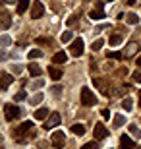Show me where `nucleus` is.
I'll use <instances>...</instances> for the list:
<instances>
[{"mask_svg":"<svg viewBox=\"0 0 141 149\" xmlns=\"http://www.w3.org/2000/svg\"><path fill=\"white\" fill-rule=\"evenodd\" d=\"M93 134H95V138H97V139H104L106 136H108V130H106V126H104V124H101V122H99L97 126H95V130H93Z\"/></svg>","mask_w":141,"mask_h":149,"instance_id":"obj_8","label":"nucleus"},{"mask_svg":"<svg viewBox=\"0 0 141 149\" xmlns=\"http://www.w3.org/2000/svg\"><path fill=\"white\" fill-rule=\"evenodd\" d=\"M50 141H52V145H54L56 149H62V147H64V143H66V136H64V132H62V130L54 132V134H52V138H50Z\"/></svg>","mask_w":141,"mask_h":149,"instance_id":"obj_3","label":"nucleus"},{"mask_svg":"<svg viewBox=\"0 0 141 149\" xmlns=\"http://www.w3.org/2000/svg\"><path fill=\"white\" fill-rule=\"evenodd\" d=\"M126 74H128V70H126V68H120V70H118V76H126Z\"/></svg>","mask_w":141,"mask_h":149,"instance_id":"obj_40","label":"nucleus"},{"mask_svg":"<svg viewBox=\"0 0 141 149\" xmlns=\"http://www.w3.org/2000/svg\"><path fill=\"white\" fill-rule=\"evenodd\" d=\"M77 19H79V14H77V16H70V19H68V22H66V23H68L70 27H74V25H76V23H77Z\"/></svg>","mask_w":141,"mask_h":149,"instance_id":"obj_26","label":"nucleus"},{"mask_svg":"<svg viewBox=\"0 0 141 149\" xmlns=\"http://www.w3.org/2000/svg\"><path fill=\"white\" fill-rule=\"evenodd\" d=\"M91 19H104V12H103V4H99L97 10H91Z\"/></svg>","mask_w":141,"mask_h":149,"instance_id":"obj_11","label":"nucleus"},{"mask_svg":"<svg viewBox=\"0 0 141 149\" xmlns=\"http://www.w3.org/2000/svg\"><path fill=\"white\" fill-rule=\"evenodd\" d=\"M97 101H99V99H97V95L93 93L89 87H83V89H81V103H83L85 107L97 105Z\"/></svg>","mask_w":141,"mask_h":149,"instance_id":"obj_2","label":"nucleus"},{"mask_svg":"<svg viewBox=\"0 0 141 149\" xmlns=\"http://www.w3.org/2000/svg\"><path fill=\"white\" fill-rule=\"evenodd\" d=\"M2 2H4V4H17L16 0H2Z\"/></svg>","mask_w":141,"mask_h":149,"instance_id":"obj_41","label":"nucleus"},{"mask_svg":"<svg viewBox=\"0 0 141 149\" xmlns=\"http://www.w3.org/2000/svg\"><path fill=\"white\" fill-rule=\"evenodd\" d=\"M72 37H74V33H72V31H64V33L60 35V41H62V43H70Z\"/></svg>","mask_w":141,"mask_h":149,"instance_id":"obj_24","label":"nucleus"},{"mask_svg":"<svg viewBox=\"0 0 141 149\" xmlns=\"http://www.w3.org/2000/svg\"><path fill=\"white\" fill-rule=\"evenodd\" d=\"M37 41H39V43H41V45H50V43H52V41H50L49 37H39Z\"/></svg>","mask_w":141,"mask_h":149,"instance_id":"obj_30","label":"nucleus"},{"mask_svg":"<svg viewBox=\"0 0 141 149\" xmlns=\"http://www.w3.org/2000/svg\"><path fill=\"white\" fill-rule=\"evenodd\" d=\"M4 112H6V120H14V118H17V116L22 114V111H19L16 105H6Z\"/></svg>","mask_w":141,"mask_h":149,"instance_id":"obj_5","label":"nucleus"},{"mask_svg":"<svg viewBox=\"0 0 141 149\" xmlns=\"http://www.w3.org/2000/svg\"><path fill=\"white\" fill-rule=\"evenodd\" d=\"M27 70H29V76H33V77H39L41 76V74H43V70H41V66H39V64H29L27 66Z\"/></svg>","mask_w":141,"mask_h":149,"instance_id":"obj_10","label":"nucleus"},{"mask_svg":"<svg viewBox=\"0 0 141 149\" xmlns=\"http://www.w3.org/2000/svg\"><path fill=\"white\" fill-rule=\"evenodd\" d=\"M139 107H141V91H139Z\"/></svg>","mask_w":141,"mask_h":149,"instance_id":"obj_43","label":"nucleus"},{"mask_svg":"<svg viewBox=\"0 0 141 149\" xmlns=\"http://www.w3.org/2000/svg\"><path fill=\"white\" fill-rule=\"evenodd\" d=\"M66 60H68V54H66L64 50H62V52H56V54H54V62H56V64H64Z\"/></svg>","mask_w":141,"mask_h":149,"instance_id":"obj_16","label":"nucleus"},{"mask_svg":"<svg viewBox=\"0 0 141 149\" xmlns=\"http://www.w3.org/2000/svg\"><path fill=\"white\" fill-rule=\"evenodd\" d=\"M12 72L16 74V76H17V74H22V66H19V64H14V66H12Z\"/></svg>","mask_w":141,"mask_h":149,"instance_id":"obj_31","label":"nucleus"},{"mask_svg":"<svg viewBox=\"0 0 141 149\" xmlns=\"http://www.w3.org/2000/svg\"><path fill=\"white\" fill-rule=\"evenodd\" d=\"M133 81H141V70H137V72H133Z\"/></svg>","mask_w":141,"mask_h":149,"instance_id":"obj_32","label":"nucleus"},{"mask_svg":"<svg viewBox=\"0 0 141 149\" xmlns=\"http://www.w3.org/2000/svg\"><path fill=\"white\" fill-rule=\"evenodd\" d=\"M25 97H27V95H25V91H17V93L14 95V99H16V101H23Z\"/></svg>","mask_w":141,"mask_h":149,"instance_id":"obj_28","label":"nucleus"},{"mask_svg":"<svg viewBox=\"0 0 141 149\" xmlns=\"http://www.w3.org/2000/svg\"><path fill=\"white\" fill-rule=\"evenodd\" d=\"M43 99H44V95L43 93H37V95H33L31 99H29V105H39Z\"/></svg>","mask_w":141,"mask_h":149,"instance_id":"obj_21","label":"nucleus"},{"mask_svg":"<svg viewBox=\"0 0 141 149\" xmlns=\"http://www.w3.org/2000/svg\"><path fill=\"white\" fill-rule=\"evenodd\" d=\"M137 66H141V56H139V58H137Z\"/></svg>","mask_w":141,"mask_h":149,"instance_id":"obj_42","label":"nucleus"},{"mask_svg":"<svg viewBox=\"0 0 141 149\" xmlns=\"http://www.w3.org/2000/svg\"><path fill=\"white\" fill-rule=\"evenodd\" d=\"M10 83H12V76H10V74H6V72H2V87L6 89Z\"/></svg>","mask_w":141,"mask_h":149,"instance_id":"obj_22","label":"nucleus"},{"mask_svg":"<svg viewBox=\"0 0 141 149\" xmlns=\"http://www.w3.org/2000/svg\"><path fill=\"white\" fill-rule=\"evenodd\" d=\"M27 6H29V0H17V12L19 14H23L27 10Z\"/></svg>","mask_w":141,"mask_h":149,"instance_id":"obj_20","label":"nucleus"},{"mask_svg":"<svg viewBox=\"0 0 141 149\" xmlns=\"http://www.w3.org/2000/svg\"><path fill=\"white\" fill-rule=\"evenodd\" d=\"M72 134L83 136V134H85V126H83V124H74V126H72Z\"/></svg>","mask_w":141,"mask_h":149,"instance_id":"obj_15","label":"nucleus"},{"mask_svg":"<svg viewBox=\"0 0 141 149\" xmlns=\"http://www.w3.org/2000/svg\"><path fill=\"white\" fill-rule=\"evenodd\" d=\"M50 93L52 95H62V87H60V85H54V87L50 89Z\"/></svg>","mask_w":141,"mask_h":149,"instance_id":"obj_29","label":"nucleus"},{"mask_svg":"<svg viewBox=\"0 0 141 149\" xmlns=\"http://www.w3.org/2000/svg\"><path fill=\"white\" fill-rule=\"evenodd\" d=\"M49 114H50V112H49V109H47V107H41V109H37V111H35V118H37V120H44Z\"/></svg>","mask_w":141,"mask_h":149,"instance_id":"obj_12","label":"nucleus"},{"mask_svg":"<svg viewBox=\"0 0 141 149\" xmlns=\"http://www.w3.org/2000/svg\"><path fill=\"white\" fill-rule=\"evenodd\" d=\"M108 56H110V58H122V54H120V52H116V50H110Z\"/></svg>","mask_w":141,"mask_h":149,"instance_id":"obj_36","label":"nucleus"},{"mask_svg":"<svg viewBox=\"0 0 141 149\" xmlns=\"http://www.w3.org/2000/svg\"><path fill=\"white\" fill-rule=\"evenodd\" d=\"M122 39H124V37H122V35H120V33H114L112 37L108 39V43L112 45V47H116V45H120V43H122Z\"/></svg>","mask_w":141,"mask_h":149,"instance_id":"obj_17","label":"nucleus"},{"mask_svg":"<svg viewBox=\"0 0 141 149\" xmlns=\"http://www.w3.org/2000/svg\"><path fill=\"white\" fill-rule=\"evenodd\" d=\"M43 14H44L43 2H33V4H31V19H39Z\"/></svg>","mask_w":141,"mask_h":149,"instance_id":"obj_6","label":"nucleus"},{"mask_svg":"<svg viewBox=\"0 0 141 149\" xmlns=\"http://www.w3.org/2000/svg\"><path fill=\"white\" fill-rule=\"evenodd\" d=\"M126 124V116L124 114H116V118H114V128H120Z\"/></svg>","mask_w":141,"mask_h":149,"instance_id":"obj_19","label":"nucleus"},{"mask_svg":"<svg viewBox=\"0 0 141 149\" xmlns=\"http://www.w3.org/2000/svg\"><path fill=\"white\" fill-rule=\"evenodd\" d=\"M41 56H43V50H39V49L29 50V58H41Z\"/></svg>","mask_w":141,"mask_h":149,"instance_id":"obj_25","label":"nucleus"},{"mask_svg":"<svg viewBox=\"0 0 141 149\" xmlns=\"http://www.w3.org/2000/svg\"><path fill=\"white\" fill-rule=\"evenodd\" d=\"M4 27H10V17L4 14Z\"/></svg>","mask_w":141,"mask_h":149,"instance_id":"obj_39","label":"nucleus"},{"mask_svg":"<svg viewBox=\"0 0 141 149\" xmlns=\"http://www.w3.org/2000/svg\"><path fill=\"white\" fill-rule=\"evenodd\" d=\"M120 149H135V145H133V141L128 136H122L120 138Z\"/></svg>","mask_w":141,"mask_h":149,"instance_id":"obj_9","label":"nucleus"},{"mask_svg":"<svg viewBox=\"0 0 141 149\" xmlns=\"http://www.w3.org/2000/svg\"><path fill=\"white\" fill-rule=\"evenodd\" d=\"M131 107H133V101H131L130 97H126V99L122 101V109H124L126 112H130V111H131Z\"/></svg>","mask_w":141,"mask_h":149,"instance_id":"obj_18","label":"nucleus"},{"mask_svg":"<svg viewBox=\"0 0 141 149\" xmlns=\"http://www.w3.org/2000/svg\"><path fill=\"white\" fill-rule=\"evenodd\" d=\"M126 22L130 23V25H135V23H139V17H137L135 14H128V16H126Z\"/></svg>","mask_w":141,"mask_h":149,"instance_id":"obj_23","label":"nucleus"},{"mask_svg":"<svg viewBox=\"0 0 141 149\" xmlns=\"http://www.w3.org/2000/svg\"><path fill=\"white\" fill-rule=\"evenodd\" d=\"M70 52H72V56H81L83 54V39L81 37H77L74 43H72V47H70Z\"/></svg>","mask_w":141,"mask_h":149,"instance_id":"obj_4","label":"nucleus"},{"mask_svg":"<svg viewBox=\"0 0 141 149\" xmlns=\"http://www.w3.org/2000/svg\"><path fill=\"white\" fill-rule=\"evenodd\" d=\"M137 47H139L137 43H130L128 47H126V56H128V58L133 56V54H135V50H137Z\"/></svg>","mask_w":141,"mask_h":149,"instance_id":"obj_14","label":"nucleus"},{"mask_svg":"<svg viewBox=\"0 0 141 149\" xmlns=\"http://www.w3.org/2000/svg\"><path fill=\"white\" fill-rule=\"evenodd\" d=\"M101 47H103V41H101V39L93 43V50H99V49H101Z\"/></svg>","mask_w":141,"mask_h":149,"instance_id":"obj_33","label":"nucleus"},{"mask_svg":"<svg viewBox=\"0 0 141 149\" xmlns=\"http://www.w3.org/2000/svg\"><path fill=\"white\" fill-rule=\"evenodd\" d=\"M39 87H43V81H35V83H31V89H39Z\"/></svg>","mask_w":141,"mask_h":149,"instance_id":"obj_38","label":"nucleus"},{"mask_svg":"<svg viewBox=\"0 0 141 149\" xmlns=\"http://www.w3.org/2000/svg\"><path fill=\"white\" fill-rule=\"evenodd\" d=\"M81 149H97V143H93V141H89V143H85Z\"/></svg>","mask_w":141,"mask_h":149,"instance_id":"obj_34","label":"nucleus"},{"mask_svg":"<svg viewBox=\"0 0 141 149\" xmlns=\"http://www.w3.org/2000/svg\"><path fill=\"white\" fill-rule=\"evenodd\" d=\"M31 134H33V122L31 120L23 122L19 128H16V130H14V136H16L17 139H23L25 136H31Z\"/></svg>","mask_w":141,"mask_h":149,"instance_id":"obj_1","label":"nucleus"},{"mask_svg":"<svg viewBox=\"0 0 141 149\" xmlns=\"http://www.w3.org/2000/svg\"><path fill=\"white\" fill-rule=\"evenodd\" d=\"M130 130H131V134H133L135 138H141V130L135 126V124H131V126H130Z\"/></svg>","mask_w":141,"mask_h":149,"instance_id":"obj_27","label":"nucleus"},{"mask_svg":"<svg viewBox=\"0 0 141 149\" xmlns=\"http://www.w3.org/2000/svg\"><path fill=\"white\" fill-rule=\"evenodd\" d=\"M10 43H12V41H10V37H8V35H4V37H2V47H8Z\"/></svg>","mask_w":141,"mask_h":149,"instance_id":"obj_35","label":"nucleus"},{"mask_svg":"<svg viewBox=\"0 0 141 149\" xmlns=\"http://www.w3.org/2000/svg\"><path fill=\"white\" fill-rule=\"evenodd\" d=\"M101 114H103V118H110V111H108V109H103Z\"/></svg>","mask_w":141,"mask_h":149,"instance_id":"obj_37","label":"nucleus"},{"mask_svg":"<svg viewBox=\"0 0 141 149\" xmlns=\"http://www.w3.org/2000/svg\"><path fill=\"white\" fill-rule=\"evenodd\" d=\"M49 74L54 81H58L60 77H62V70H58V68H54V66H49Z\"/></svg>","mask_w":141,"mask_h":149,"instance_id":"obj_13","label":"nucleus"},{"mask_svg":"<svg viewBox=\"0 0 141 149\" xmlns=\"http://www.w3.org/2000/svg\"><path fill=\"white\" fill-rule=\"evenodd\" d=\"M60 120H62V116H60L58 112H50V116H49V120L44 122V130H50V128H54V126H58V124H60Z\"/></svg>","mask_w":141,"mask_h":149,"instance_id":"obj_7","label":"nucleus"}]
</instances>
